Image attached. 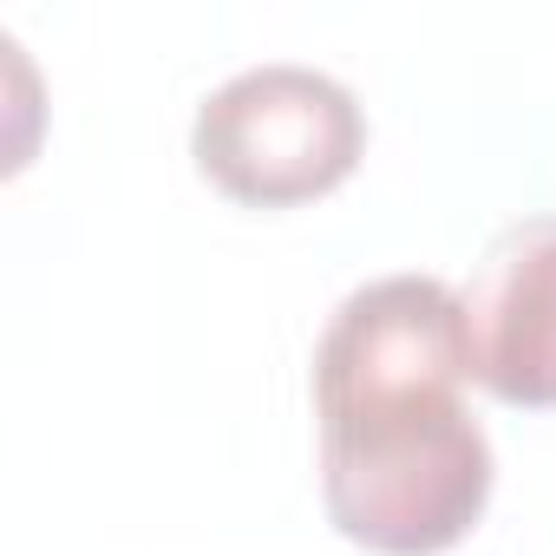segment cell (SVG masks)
I'll use <instances>...</instances> for the list:
<instances>
[{
  "instance_id": "1",
  "label": "cell",
  "mask_w": 556,
  "mask_h": 556,
  "mask_svg": "<svg viewBox=\"0 0 556 556\" xmlns=\"http://www.w3.org/2000/svg\"><path fill=\"white\" fill-rule=\"evenodd\" d=\"M471 348L458 289L380 275L354 289L315 348L321 504L374 556H445L491 504V439L465 406Z\"/></svg>"
},
{
  "instance_id": "3",
  "label": "cell",
  "mask_w": 556,
  "mask_h": 556,
  "mask_svg": "<svg viewBox=\"0 0 556 556\" xmlns=\"http://www.w3.org/2000/svg\"><path fill=\"white\" fill-rule=\"evenodd\" d=\"M471 380L523 413L556 406V216L497 229L458 295Z\"/></svg>"
},
{
  "instance_id": "2",
  "label": "cell",
  "mask_w": 556,
  "mask_h": 556,
  "mask_svg": "<svg viewBox=\"0 0 556 556\" xmlns=\"http://www.w3.org/2000/svg\"><path fill=\"white\" fill-rule=\"evenodd\" d=\"M190 157L229 203L295 210L354 177L367 157V112L334 73L268 60L197 105Z\"/></svg>"
}]
</instances>
